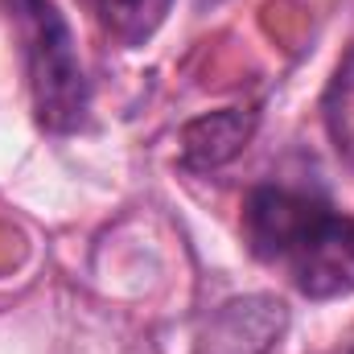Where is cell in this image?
Wrapping results in <instances>:
<instances>
[{
	"label": "cell",
	"instance_id": "6da1fadb",
	"mask_svg": "<svg viewBox=\"0 0 354 354\" xmlns=\"http://www.w3.org/2000/svg\"><path fill=\"white\" fill-rule=\"evenodd\" d=\"M243 239L260 264L313 301L354 292V218L305 189H252L243 202Z\"/></svg>",
	"mask_w": 354,
	"mask_h": 354
},
{
	"label": "cell",
	"instance_id": "7a4b0ae2",
	"mask_svg": "<svg viewBox=\"0 0 354 354\" xmlns=\"http://www.w3.org/2000/svg\"><path fill=\"white\" fill-rule=\"evenodd\" d=\"M12 17L37 124L46 132L83 128L91 111V87L66 17L54 8V0H12Z\"/></svg>",
	"mask_w": 354,
	"mask_h": 354
},
{
	"label": "cell",
	"instance_id": "3957f363",
	"mask_svg": "<svg viewBox=\"0 0 354 354\" xmlns=\"http://www.w3.org/2000/svg\"><path fill=\"white\" fill-rule=\"evenodd\" d=\"M284 322H288V313L272 297L231 301L210 317L198 354H264L284 334Z\"/></svg>",
	"mask_w": 354,
	"mask_h": 354
},
{
	"label": "cell",
	"instance_id": "277c9868",
	"mask_svg": "<svg viewBox=\"0 0 354 354\" xmlns=\"http://www.w3.org/2000/svg\"><path fill=\"white\" fill-rule=\"evenodd\" d=\"M252 128H256V115H252V111H239V107L210 111V115L194 120V124L181 132L185 165H189V169H218V165H227V161L252 140Z\"/></svg>",
	"mask_w": 354,
	"mask_h": 354
},
{
	"label": "cell",
	"instance_id": "5b68a950",
	"mask_svg": "<svg viewBox=\"0 0 354 354\" xmlns=\"http://www.w3.org/2000/svg\"><path fill=\"white\" fill-rule=\"evenodd\" d=\"M99 25L107 37H115L120 46H145L169 17L174 0H91Z\"/></svg>",
	"mask_w": 354,
	"mask_h": 354
},
{
	"label": "cell",
	"instance_id": "8992f818",
	"mask_svg": "<svg viewBox=\"0 0 354 354\" xmlns=\"http://www.w3.org/2000/svg\"><path fill=\"white\" fill-rule=\"evenodd\" d=\"M326 128L334 136V149L354 165V50L326 91Z\"/></svg>",
	"mask_w": 354,
	"mask_h": 354
}]
</instances>
